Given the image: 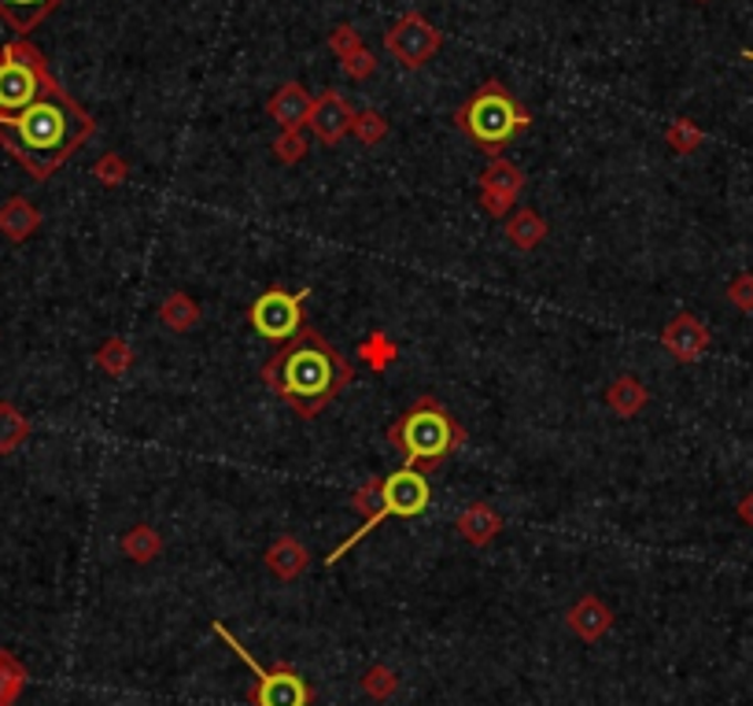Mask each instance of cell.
I'll use <instances>...</instances> for the list:
<instances>
[{
    "instance_id": "cell-1",
    "label": "cell",
    "mask_w": 753,
    "mask_h": 706,
    "mask_svg": "<svg viewBox=\"0 0 753 706\" xmlns=\"http://www.w3.org/2000/svg\"><path fill=\"white\" fill-rule=\"evenodd\" d=\"M96 134V119L63 90L49 82L27 112L0 119V149L30 174L33 182H49L78 149Z\"/></svg>"
},
{
    "instance_id": "cell-6",
    "label": "cell",
    "mask_w": 753,
    "mask_h": 706,
    "mask_svg": "<svg viewBox=\"0 0 753 706\" xmlns=\"http://www.w3.org/2000/svg\"><path fill=\"white\" fill-rule=\"evenodd\" d=\"M429 500H432V489H429V478L421 470L403 467V470L388 473V478H384V495H381V511L373 514V522L359 525V533H351L343 544L332 548L326 555V566H337V562L348 555L351 548H359L376 525L388 522V518H421L429 511Z\"/></svg>"
},
{
    "instance_id": "cell-21",
    "label": "cell",
    "mask_w": 753,
    "mask_h": 706,
    "mask_svg": "<svg viewBox=\"0 0 753 706\" xmlns=\"http://www.w3.org/2000/svg\"><path fill=\"white\" fill-rule=\"evenodd\" d=\"M155 315H159V323H163L166 329H171V334H188V329H193V326L199 323V304H196L188 293L174 289V293L159 304V311H155Z\"/></svg>"
},
{
    "instance_id": "cell-26",
    "label": "cell",
    "mask_w": 753,
    "mask_h": 706,
    "mask_svg": "<svg viewBox=\"0 0 753 706\" xmlns=\"http://www.w3.org/2000/svg\"><path fill=\"white\" fill-rule=\"evenodd\" d=\"M96 367L107 374V378H126L133 367V348L126 337H107L104 345L96 348Z\"/></svg>"
},
{
    "instance_id": "cell-33",
    "label": "cell",
    "mask_w": 753,
    "mask_h": 706,
    "mask_svg": "<svg viewBox=\"0 0 753 706\" xmlns=\"http://www.w3.org/2000/svg\"><path fill=\"white\" fill-rule=\"evenodd\" d=\"M329 49H332V57H337V60L351 57V52H359V49H362V34H359V30H354L351 23H340V27L329 34Z\"/></svg>"
},
{
    "instance_id": "cell-20",
    "label": "cell",
    "mask_w": 753,
    "mask_h": 706,
    "mask_svg": "<svg viewBox=\"0 0 753 706\" xmlns=\"http://www.w3.org/2000/svg\"><path fill=\"white\" fill-rule=\"evenodd\" d=\"M647 403H650V392H647V385L636 378V374H620V378L609 381L606 407L617 418H636Z\"/></svg>"
},
{
    "instance_id": "cell-9",
    "label": "cell",
    "mask_w": 753,
    "mask_h": 706,
    "mask_svg": "<svg viewBox=\"0 0 753 706\" xmlns=\"http://www.w3.org/2000/svg\"><path fill=\"white\" fill-rule=\"evenodd\" d=\"M440 45H443V34L421 12H406L403 19H395V27L384 34L388 57L403 71H421L440 52Z\"/></svg>"
},
{
    "instance_id": "cell-14",
    "label": "cell",
    "mask_w": 753,
    "mask_h": 706,
    "mask_svg": "<svg viewBox=\"0 0 753 706\" xmlns=\"http://www.w3.org/2000/svg\"><path fill=\"white\" fill-rule=\"evenodd\" d=\"M310 112H314V96H310L299 82L277 85V93L266 101V115H270L281 130H303L310 123Z\"/></svg>"
},
{
    "instance_id": "cell-15",
    "label": "cell",
    "mask_w": 753,
    "mask_h": 706,
    "mask_svg": "<svg viewBox=\"0 0 753 706\" xmlns=\"http://www.w3.org/2000/svg\"><path fill=\"white\" fill-rule=\"evenodd\" d=\"M262 562L277 581H299L310 570V551L299 536H277L274 544L266 548Z\"/></svg>"
},
{
    "instance_id": "cell-7",
    "label": "cell",
    "mask_w": 753,
    "mask_h": 706,
    "mask_svg": "<svg viewBox=\"0 0 753 706\" xmlns=\"http://www.w3.org/2000/svg\"><path fill=\"white\" fill-rule=\"evenodd\" d=\"M215 636L221 640V644H229V651H237V658L255 673V684L248 692L251 706H310L314 692H310V684L299 677L292 666H285V662L281 666H259V658H255L251 651L229 633L226 622H215Z\"/></svg>"
},
{
    "instance_id": "cell-18",
    "label": "cell",
    "mask_w": 753,
    "mask_h": 706,
    "mask_svg": "<svg viewBox=\"0 0 753 706\" xmlns=\"http://www.w3.org/2000/svg\"><path fill=\"white\" fill-rule=\"evenodd\" d=\"M63 0H0V19L16 30L19 38L33 34L44 19H49Z\"/></svg>"
},
{
    "instance_id": "cell-12",
    "label": "cell",
    "mask_w": 753,
    "mask_h": 706,
    "mask_svg": "<svg viewBox=\"0 0 753 706\" xmlns=\"http://www.w3.org/2000/svg\"><path fill=\"white\" fill-rule=\"evenodd\" d=\"M351 123H354V108L348 104V96H343L340 90H326L314 101V112H310L307 130L318 137V145L332 149L351 134Z\"/></svg>"
},
{
    "instance_id": "cell-3",
    "label": "cell",
    "mask_w": 753,
    "mask_h": 706,
    "mask_svg": "<svg viewBox=\"0 0 753 706\" xmlns=\"http://www.w3.org/2000/svg\"><path fill=\"white\" fill-rule=\"evenodd\" d=\"M384 437L395 456L403 459V467L436 473V467H443V462L465 444V426L436 396H417V400L388 426Z\"/></svg>"
},
{
    "instance_id": "cell-34",
    "label": "cell",
    "mask_w": 753,
    "mask_h": 706,
    "mask_svg": "<svg viewBox=\"0 0 753 706\" xmlns=\"http://www.w3.org/2000/svg\"><path fill=\"white\" fill-rule=\"evenodd\" d=\"M340 71L348 74V79H354V82H365L376 71V57L370 49H359V52H351V57L340 60Z\"/></svg>"
},
{
    "instance_id": "cell-25",
    "label": "cell",
    "mask_w": 753,
    "mask_h": 706,
    "mask_svg": "<svg viewBox=\"0 0 753 706\" xmlns=\"http://www.w3.org/2000/svg\"><path fill=\"white\" fill-rule=\"evenodd\" d=\"M354 356H359L370 370L384 374V370L399 359V345L384 334V329H373V334L359 345V351H354Z\"/></svg>"
},
{
    "instance_id": "cell-30",
    "label": "cell",
    "mask_w": 753,
    "mask_h": 706,
    "mask_svg": "<svg viewBox=\"0 0 753 706\" xmlns=\"http://www.w3.org/2000/svg\"><path fill=\"white\" fill-rule=\"evenodd\" d=\"M351 134L362 141L365 149L381 145V141L388 137V119L381 112H354V123H351Z\"/></svg>"
},
{
    "instance_id": "cell-23",
    "label": "cell",
    "mask_w": 753,
    "mask_h": 706,
    "mask_svg": "<svg viewBox=\"0 0 753 706\" xmlns=\"http://www.w3.org/2000/svg\"><path fill=\"white\" fill-rule=\"evenodd\" d=\"M30 684V669L22 666L16 651L0 647V706H16L19 695L27 692Z\"/></svg>"
},
{
    "instance_id": "cell-4",
    "label": "cell",
    "mask_w": 753,
    "mask_h": 706,
    "mask_svg": "<svg viewBox=\"0 0 753 706\" xmlns=\"http://www.w3.org/2000/svg\"><path fill=\"white\" fill-rule=\"evenodd\" d=\"M454 123L473 145H481L487 156H498L520 130L532 126V115L514 101V93L503 82H484L470 101L458 108Z\"/></svg>"
},
{
    "instance_id": "cell-13",
    "label": "cell",
    "mask_w": 753,
    "mask_h": 706,
    "mask_svg": "<svg viewBox=\"0 0 753 706\" xmlns=\"http://www.w3.org/2000/svg\"><path fill=\"white\" fill-rule=\"evenodd\" d=\"M565 625H569V633L576 640H584V644H598L609 628H613V611L598 600V595H580L573 606H569V614H565Z\"/></svg>"
},
{
    "instance_id": "cell-28",
    "label": "cell",
    "mask_w": 753,
    "mask_h": 706,
    "mask_svg": "<svg viewBox=\"0 0 753 706\" xmlns=\"http://www.w3.org/2000/svg\"><path fill=\"white\" fill-rule=\"evenodd\" d=\"M362 692L370 695L373 703H388L399 692V673L392 666H384V662H376V666L362 673Z\"/></svg>"
},
{
    "instance_id": "cell-32",
    "label": "cell",
    "mask_w": 753,
    "mask_h": 706,
    "mask_svg": "<svg viewBox=\"0 0 753 706\" xmlns=\"http://www.w3.org/2000/svg\"><path fill=\"white\" fill-rule=\"evenodd\" d=\"M274 156H277V163H288V167L303 160L307 156L303 130H281V134H277V141H274Z\"/></svg>"
},
{
    "instance_id": "cell-22",
    "label": "cell",
    "mask_w": 753,
    "mask_h": 706,
    "mask_svg": "<svg viewBox=\"0 0 753 706\" xmlns=\"http://www.w3.org/2000/svg\"><path fill=\"white\" fill-rule=\"evenodd\" d=\"M122 555L130 562H141V566H148L163 555V536L155 533L152 525H130L126 533H122Z\"/></svg>"
},
{
    "instance_id": "cell-11",
    "label": "cell",
    "mask_w": 753,
    "mask_h": 706,
    "mask_svg": "<svg viewBox=\"0 0 753 706\" xmlns=\"http://www.w3.org/2000/svg\"><path fill=\"white\" fill-rule=\"evenodd\" d=\"M709 340H713L709 326L698 315H691V311L672 315L669 323H664V329H661V348L669 351L675 362H698L705 356Z\"/></svg>"
},
{
    "instance_id": "cell-10",
    "label": "cell",
    "mask_w": 753,
    "mask_h": 706,
    "mask_svg": "<svg viewBox=\"0 0 753 706\" xmlns=\"http://www.w3.org/2000/svg\"><path fill=\"white\" fill-rule=\"evenodd\" d=\"M525 190V171L517 163H509L503 156H495L481 174V207L484 215L506 218L517 207V196Z\"/></svg>"
},
{
    "instance_id": "cell-35",
    "label": "cell",
    "mask_w": 753,
    "mask_h": 706,
    "mask_svg": "<svg viewBox=\"0 0 753 706\" xmlns=\"http://www.w3.org/2000/svg\"><path fill=\"white\" fill-rule=\"evenodd\" d=\"M728 300L739 311H753V270H742L728 282Z\"/></svg>"
},
{
    "instance_id": "cell-19",
    "label": "cell",
    "mask_w": 753,
    "mask_h": 706,
    "mask_svg": "<svg viewBox=\"0 0 753 706\" xmlns=\"http://www.w3.org/2000/svg\"><path fill=\"white\" fill-rule=\"evenodd\" d=\"M503 234L517 252H536L543 241H547V223H543V215L532 212V207H514V212L503 218Z\"/></svg>"
},
{
    "instance_id": "cell-37",
    "label": "cell",
    "mask_w": 753,
    "mask_h": 706,
    "mask_svg": "<svg viewBox=\"0 0 753 706\" xmlns=\"http://www.w3.org/2000/svg\"><path fill=\"white\" fill-rule=\"evenodd\" d=\"M742 60H750V63H753V49H742Z\"/></svg>"
},
{
    "instance_id": "cell-29",
    "label": "cell",
    "mask_w": 753,
    "mask_h": 706,
    "mask_svg": "<svg viewBox=\"0 0 753 706\" xmlns=\"http://www.w3.org/2000/svg\"><path fill=\"white\" fill-rule=\"evenodd\" d=\"M381 495H384V478H376V473L373 478H365L359 489L351 492V507L362 514V525L373 522V514L381 511Z\"/></svg>"
},
{
    "instance_id": "cell-31",
    "label": "cell",
    "mask_w": 753,
    "mask_h": 706,
    "mask_svg": "<svg viewBox=\"0 0 753 706\" xmlns=\"http://www.w3.org/2000/svg\"><path fill=\"white\" fill-rule=\"evenodd\" d=\"M93 178L100 185H107V190H115V185H122L130 178V163L118 156V152H104L96 163H93Z\"/></svg>"
},
{
    "instance_id": "cell-2",
    "label": "cell",
    "mask_w": 753,
    "mask_h": 706,
    "mask_svg": "<svg viewBox=\"0 0 753 706\" xmlns=\"http://www.w3.org/2000/svg\"><path fill=\"white\" fill-rule=\"evenodd\" d=\"M262 381L296 418L310 422L354 381V367L326 334L303 326L262 362Z\"/></svg>"
},
{
    "instance_id": "cell-5",
    "label": "cell",
    "mask_w": 753,
    "mask_h": 706,
    "mask_svg": "<svg viewBox=\"0 0 753 706\" xmlns=\"http://www.w3.org/2000/svg\"><path fill=\"white\" fill-rule=\"evenodd\" d=\"M52 79L55 74L38 45H30L27 38L8 41L0 49V119L27 112Z\"/></svg>"
},
{
    "instance_id": "cell-36",
    "label": "cell",
    "mask_w": 753,
    "mask_h": 706,
    "mask_svg": "<svg viewBox=\"0 0 753 706\" xmlns=\"http://www.w3.org/2000/svg\"><path fill=\"white\" fill-rule=\"evenodd\" d=\"M735 514H739V522H746V525H753V492H746L739 500V507H735Z\"/></svg>"
},
{
    "instance_id": "cell-27",
    "label": "cell",
    "mask_w": 753,
    "mask_h": 706,
    "mask_svg": "<svg viewBox=\"0 0 753 706\" xmlns=\"http://www.w3.org/2000/svg\"><path fill=\"white\" fill-rule=\"evenodd\" d=\"M664 145H669L675 156H691L705 145V130L694 123V119H672V126L664 130Z\"/></svg>"
},
{
    "instance_id": "cell-17",
    "label": "cell",
    "mask_w": 753,
    "mask_h": 706,
    "mask_svg": "<svg viewBox=\"0 0 753 706\" xmlns=\"http://www.w3.org/2000/svg\"><path fill=\"white\" fill-rule=\"evenodd\" d=\"M41 229V212L33 207L27 196H8L0 204V237H8L11 245H22Z\"/></svg>"
},
{
    "instance_id": "cell-24",
    "label": "cell",
    "mask_w": 753,
    "mask_h": 706,
    "mask_svg": "<svg viewBox=\"0 0 753 706\" xmlns=\"http://www.w3.org/2000/svg\"><path fill=\"white\" fill-rule=\"evenodd\" d=\"M30 418L11 400H0V456H11L30 440Z\"/></svg>"
},
{
    "instance_id": "cell-16",
    "label": "cell",
    "mask_w": 753,
    "mask_h": 706,
    "mask_svg": "<svg viewBox=\"0 0 753 706\" xmlns=\"http://www.w3.org/2000/svg\"><path fill=\"white\" fill-rule=\"evenodd\" d=\"M454 529H458V536H462L470 548H487L498 533H503V514H498L492 503L476 500V503H470V507H465V511L458 514V522H454Z\"/></svg>"
},
{
    "instance_id": "cell-38",
    "label": "cell",
    "mask_w": 753,
    "mask_h": 706,
    "mask_svg": "<svg viewBox=\"0 0 753 706\" xmlns=\"http://www.w3.org/2000/svg\"><path fill=\"white\" fill-rule=\"evenodd\" d=\"M698 4H709V0H698Z\"/></svg>"
},
{
    "instance_id": "cell-8",
    "label": "cell",
    "mask_w": 753,
    "mask_h": 706,
    "mask_svg": "<svg viewBox=\"0 0 753 706\" xmlns=\"http://www.w3.org/2000/svg\"><path fill=\"white\" fill-rule=\"evenodd\" d=\"M310 289H299V293H288V289H266L259 300L248 307V326L255 329L259 337L274 340V345H285V340H292L299 329H303V304H307Z\"/></svg>"
}]
</instances>
